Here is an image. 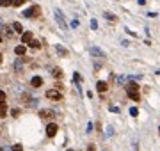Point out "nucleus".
<instances>
[{"label":"nucleus","instance_id":"obj_1","mask_svg":"<svg viewBox=\"0 0 160 151\" xmlns=\"http://www.w3.org/2000/svg\"><path fill=\"white\" fill-rule=\"evenodd\" d=\"M53 14H55V22L59 23V27H61L62 30H66V28H68V25H66V20H64L62 13L59 11V9H55V11H53Z\"/></svg>","mask_w":160,"mask_h":151},{"label":"nucleus","instance_id":"obj_2","mask_svg":"<svg viewBox=\"0 0 160 151\" xmlns=\"http://www.w3.org/2000/svg\"><path fill=\"white\" fill-rule=\"evenodd\" d=\"M37 13H39V7L37 5H32V7H29V9H25V11H23V16L25 18H34Z\"/></svg>","mask_w":160,"mask_h":151},{"label":"nucleus","instance_id":"obj_3","mask_svg":"<svg viewBox=\"0 0 160 151\" xmlns=\"http://www.w3.org/2000/svg\"><path fill=\"white\" fill-rule=\"evenodd\" d=\"M46 98H48V100H55V102H61V100H62V94L59 93V91L50 89V91H46Z\"/></svg>","mask_w":160,"mask_h":151},{"label":"nucleus","instance_id":"obj_4","mask_svg":"<svg viewBox=\"0 0 160 151\" xmlns=\"http://www.w3.org/2000/svg\"><path fill=\"white\" fill-rule=\"evenodd\" d=\"M57 130H59V128H57L55 123H50V125L46 126V135H48V137H55V135H57Z\"/></svg>","mask_w":160,"mask_h":151},{"label":"nucleus","instance_id":"obj_5","mask_svg":"<svg viewBox=\"0 0 160 151\" xmlns=\"http://www.w3.org/2000/svg\"><path fill=\"white\" fill-rule=\"evenodd\" d=\"M32 39H34V37H32V32H29V30H27V32L21 34V45H29Z\"/></svg>","mask_w":160,"mask_h":151},{"label":"nucleus","instance_id":"obj_6","mask_svg":"<svg viewBox=\"0 0 160 151\" xmlns=\"http://www.w3.org/2000/svg\"><path fill=\"white\" fill-rule=\"evenodd\" d=\"M91 53H93L94 57H100V59H105V52H103V50H100L98 46H91Z\"/></svg>","mask_w":160,"mask_h":151},{"label":"nucleus","instance_id":"obj_7","mask_svg":"<svg viewBox=\"0 0 160 151\" xmlns=\"http://www.w3.org/2000/svg\"><path fill=\"white\" fill-rule=\"evenodd\" d=\"M126 93H139V85L135 82H130L126 85Z\"/></svg>","mask_w":160,"mask_h":151},{"label":"nucleus","instance_id":"obj_8","mask_svg":"<svg viewBox=\"0 0 160 151\" xmlns=\"http://www.w3.org/2000/svg\"><path fill=\"white\" fill-rule=\"evenodd\" d=\"M25 52H27V48H25L23 45H18V46L14 48V53H16V55H20V57H23V55H25Z\"/></svg>","mask_w":160,"mask_h":151},{"label":"nucleus","instance_id":"obj_9","mask_svg":"<svg viewBox=\"0 0 160 151\" xmlns=\"http://www.w3.org/2000/svg\"><path fill=\"white\" fill-rule=\"evenodd\" d=\"M30 84H32V87H41L43 85V78L41 77H34L30 80Z\"/></svg>","mask_w":160,"mask_h":151},{"label":"nucleus","instance_id":"obj_10","mask_svg":"<svg viewBox=\"0 0 160 151\" xmlns=\"http://www.w3.org/2000/svg\"><path fill=\"white\" fill-rule=\"evenodd\" d=\"M14 69H16V73H21V69H23V59H16Z\"/></svg>","mask_w":160,"mask_h":151},{"label":"nucleus","instance_id":"obj_11","mask_svg":"<svg viewBox=\"0 0 160 151\" xmlns=\"http://www.w3.org/2000/svg\"><path fill=\"white\" fill-rule=\"evenodd\" d=\"M96 89H98L100 93H105V91L109 89V85H107V82H101V80H100V82L96 84Z\"/></svg>","mask_w":160,"mask_h":151},{"label":"nucleus","instance_id":"obj_12","mask_svg":"<svg viewBox=\"0 0 160 151\" xmlns=\"http://www.w3.org/2000/svg\"><path fill=\"white\" fill-rule=\"evenodd\" d=\"M55 50H57V53H59V55H62V57H66V55H68V50H66V48H62L61 45H55Z\"/></svg>","mask_w":160,"mask_h":151},{"label":"nucleus","instance_id":"obj_13","mask_svg":"<svg viewBox=\"0 0 160 151\" xmlns=\"http://www.w3.org/2000/svg\"><path fill=\"white\" fill-rule=\"evenodd\" d=\"M13 28H14V32L23 34V27H21V23H20V22H14V23H13Z\"/></svg>","mask_w":160,"mask_h":151},{"label":"nucleus","instance_id":"obj_14","mask_svg":"<svg viewBox=\"0 0 160 151\" xmlns=\"http://www.w3.org/2000/svg\"><path fill=\"white\" fill-rule=\"evenodd\" d=\"M5 114H7V105L0 103V117H5Z\"/></svg>","mask_w":160,"mask_h":151},{"label":"nucleus","instance_id":"obj_15","mask_svg":"<svg viewBox=\"0 0 160 151\" xmlns=\"http://www.w3.org/2000/svg\"><path fill=\"white\" fill-rule=\"evenodd\" d=\"M52 75L55 77V78H61V77H62V71H61V68H53V69H52Z\"/></svg>","mask_w":160,"mask_h":151},{"label":"nucleus","instance_id":"obj_16","mask_svg":"<svg viewBox=\"0 0 160 151\" xmlns=\"http://www.w3.org/2000/svg\"><path fill=\"white\" fill-rule=\"evenodd\" d=\"M14 0H0V7H9V5H13Z\"/></svg>","mask_w":160,"mask_h":151},{"label":"nucleus","instance_id":"obj_17","mask_svg":"<svg viewBox=\"0 0 160 151\" xmlns=\"http://www.w3.org/2000/svg\"><path fill=\"white\" fill-rule=\"evenodd\" d=\"M128 96H130V100H133V102H139V100H141V94L139 93H128Z\"/></svg>","mask_w":160,"mask_h":151},{"label":"nucleus","instance_id":"obj_18","mask_svg":"<svg viewBox=\"0 0 160 151\" xmlns=\"http://www.w3.org/2000/svg\"><path fill=\"white\" fill-rule=\"evenodd\" d=\"M52 116H53L52 110H41V117H52Z\"/></svg>","mask_w":160,"mask_h":151},{"label":"nucleus","instance_id":"obj_19","mask_svg":"<svg viewBox=\"0 0 160 151\" xmlns=\"http://www.w3.org/2000/svg\"><path fill=\"white\" fill-rule=\"evenodd\" d=\"M105 18H107V20H110V22H116V20H117L112 13H105Z\"/></svg>","mask_w":160,"mask_h":151},{"label":"nucleus","instance_id":"obj_20","mask_svg":"<svg viewBox=\"0 0 160 151\" xmlns=\"http://www.w3.org/2000/svg\"><path fill=\"white\" fill-rule=\"evenodd\" d=\"M29 45H30L32 48H39V46H41V45H39V41H36V39H32V41H30Z\"/></svg>","mask_w":160,"mask_h":151},{"label":"nucleus","instance_id":"obj_21","mask_svg":"<svg viewBox=\"0 0 160 151\" xmlns=\"http://www.w3.org/2000/svg\"><path fill=\"white\" fill-rule=\"evenodd\" d=\"M2 28H4V32H5V36H9V37L13 36V30H11L9 27H2Z\"/></svg>","mask_w":160,"mask_h":151},{"label":"nucleus","instance_id":"obj_22","mask_svg":"<svg viewBox=\"0 0 160 151\" xmlns=\"http://www.w3.org/2000/svg\"><path fill=\"white\" fill-rule=\"evenodd\" d=\"M23 2H25V0H14L13 5H14V7H20V5H23Z\"/></svg>","mask_w":160,"mask_h":151},{"label":"nucleus","instance_id":"obj_23","mask_svg":"<svg viewBox=\"0 0 160 151\" xmlns=\"http://www.w3.org/2000/svg\"><path fill=\"white\" fill-rule=\"evenodd\" d=\"M13 151H23V146H21V144H14L13 146Z\"/></svg>","mask_w":160,"mask_h":151},{"label":"nucleus","instance_id":"obj_24","mask_svg":"<svg viewBox=\"0 0 160 151\" xmlns=\"http://www.w3.org/2000/svg\"><path fill=\"white\" fill-rule=\"evenodd\" d=\"M0 103H5V93L0 91Z\"/></svg>","mask_w":160,"mask_h":151},{"label":"nucleus","instance_id":"obj_25","mask_svg":"<svg viewBox=\"0 0 160 151\" xmlns=\"http://www.w3.org/2000/svg\"><path fill=\"white\" fill-rule=\"evenodd\" d=\"M137 114H139V110H137L135 107H132V108H130V116H133V117H135Z\"/></svg>","mask_w":160,"mask_h":151},{"label":"nucleus","instance_id":"obj_26","mask_svg":"<svg viewBox=\"0 0 160 151\" xmlns=\"http://www.w3.org/2000/svg\"><path fill=\"white\" fill-rule=\"evenodd\" d=\"M107 135H110V137L114 135V128H112V126H109V128H107Z\"/></svg>","mask_w":160,"mask_h":151},{"label":"nucleus","instance_id":"obj_27","mask_svg":"<svg viewBox=\"0 0 160 151\" xmlns=\"http://www.w3.org/2000/svg\"><path fill=\"white\" fill-rule=\"evenodd\" d=\"M91 27L96 30V28H98V23H96V20H91Z\"/></svg>","mask_w":160,"mask_h":151},{"label":"nucleus","instance_id":"obj_28","mask_svg":"<svg viewBox=\"0 0 160 151\" xmlns=\"http://www.w3.org/2000/svg\"><path fill=\"white\" fill-rule=\"evenodd\" d=\"M73 80H75V82H78V80H80V75L75 73V75H73Z\"/></svg>","mask_w":160,"mask_h":151},{"label":"nucleus","instance_id":"obj_29","mask_svg":"<svg viewBox=\"0 0 160 151\" xmlns=\"http://www.w3.org/2000/svg\"><path fill=\"white\" fill-rule=\"evenodd\" d=\"M13 116H14V117H18V116H20V110H18V108H14V110H13Z\"/></svg>","mask_w":160,"mask_h":151},{"label":"nucleus","instance_id":"obj_30","mask_svg":"<svg viewBox=\"0 0 160 151\" xmlns=\"http://www.w3.org/2000/svg\"><path fill=\"white\" fill-rule=\"evenodd\" d=\"M2 27H4V25H2V18H0V28H2Z\"/></svg>","mask_w":160,"mask_h":151},{"label":"nucleus","instance_id":"obj_31","mask_svg":"<svg viewBox=\"0 0 160 151\" xmlns=\"http://www.w3.org/2000/svg\"><path fill=\"white\" fill-rule=\"evenodd\" d=\"M0 151H7V149H5V148H0Z\"/></svg>","mask_w":160,"mask_h":151},{"label":"nucleus","instance_id":"obj_32","mask_svg":"<svg viewBox=\"0 0 160 151\" xmlns=\"http://www.w3.org/2000/svg\"><path fill=\"white\" fill-rule=\"evenodd\" d=\"M0 62H2V53H0Z\"/></svg>","mask_w":160,"mask_h":151},{"label":"nucleus","instance_id":"obj_33","mask_svg":"<svg viewBox=\"0 0 160 151\" xmlns=\"http://www.w3.org/2000/svg\"><path fill=\"white\" fill-rule=\"evenodd\" d=\"M158 132H160V128H158Z\"/></svg>","mask_w":160,"mask_h":151},{"label":"nucleus","instance_id":"obj_34","mask_svg":"<svg viewBox=\"0 0 160 151\" xmlns=\"http://www.w3.org/2000/svg\"><path fill=\"white\" fill-rule=\"evenodd\" d=\"M69 151H73V149H69Z\"/></svg>","mask_w":160,"mask_h":151}]
</instances>
